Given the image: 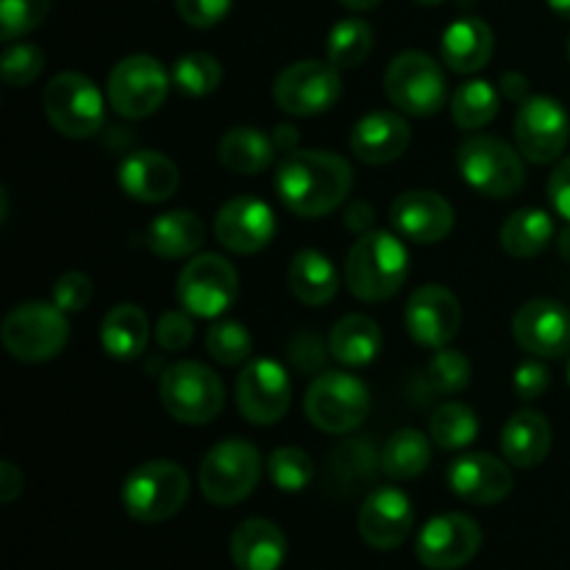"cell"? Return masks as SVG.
Listing matches in <instances>:
<instances>
[{
    "mask_svg": "<svg viewBox=\"0 0 570 570\" xmlns=\"http://www.w3.org/2000/svg\"><path fill=\"white\" fill-rule=\"evenodd\" d=\"M354 187L348 161L326 150H295L276 173L282 204L298 217H323L337 209Z\"/></svg>",
    "mask_w": 570,
    "mask_h": 570,
    "instance_id": "1",
    "label": "cell"
},
{
    "mask_svg": "<svg viewBox=\"0 0 570 570\" xmlns=\"http://www.w3.org/2000/svg\"><path fill=\"white\" fill-rule=\"evenodd\" d=\"M406 273H410V254L404 243L390 232L362 234L351 245L345 259V284L351 295L367 304L393 298L406 282Z\"/></svg>",
    "mask_w": 570,
    "mask_h": 570,
    "instance_id": "2",
    "label": "cell"
},
{
    "mask_svg": "<svg viewBox=\"0 0 570 570\" xmlns=\"http://www.w3.org/2000/svg\"><path fill=\"white\" fill-rule=\"evenodd\" d=\"M189 495V479L170 460L142 462L122 484V507L139 523H161L176 515Z\"/></svg>",
    "mask_w": 570,
    "mask_h": 570,
    "instance_id": "3",
    "label": "cell"
},
{
    "mask_svg": "<svg viewBox=\"0 0 570 570\" xmlns=\"http://www.w3.org/2000/svg\"><path fill=\"white\" fill-rule=\"evenodd\" d=\"M262 479V454L248 440H223L204 456L198 471L200 493L217 507L248 499Z\"/></svg>",
    "mask_w": 570,
    "mask_h": 570,
    "instance_id": "4",
    "label": "cell"
},
{
    "mask_svg": "<svg viewBox=\"0 0 570 570\" xmlns=\"http://www.w3.org/2000/svg\"><path fill=\"white\" fill-rule=\"evenodd\" d=\"M159 395L165 410L189 426L212 423L226 406L220 376L200 362H176L161 373Z\"/></svg>",
    "mask_w": 570,
    "mask_h": 570,
    "instance_id": "5",
    "label": "cell"
},
{
    "mask_svg": "<svg viewBox=\"0 0 570 570\" xmlns=\"http://www.w3.org/2000/svg\"><path fill=\"white\" fill-rule=\"evenodd\" d=\"M304 412L312 426L328 434H348L371 412V395L356 376L345 371H323L304 395Z\"/></svg>",
    "mask_w": 570,
    "mask_h": 570,
    "instance_id": "6",
    "label": "cell"
},
{
    "mask_svg": "<svg viewBox=\"0 0 570 570\" xmlns=\"http://www.w3.org/2000/svg\"><path fill=\"white\" fill-rule=\"evenodd\" d=\"M468 187L488 198H512L527 181L521 154L499 137H468L456 154Z\"/></svg>",
    "mask_w": 570,
    "mask_h": 570,
    "instance_id": "7",
    "label": "cell"
},
{
    "mask_svg": "<svg viewBox=\"0 0 570 570\" xmlns=\"http://www.w3.org/2000/svg\"><path fill=\"white\" fill-rule=\"evenodd\" d=\"M384 89L390 104L412 117L438 115L449 98L443 67L421 50H404L390 61L384 72Z\"/></svg>",
    "mask_w": 570,
    "mask_h": 570,
    "instance_id": "8",
    "label": "cell"
},
{
    "mask_svg": "<svg viewBox=\"0 0 570 570\" xmlns=\"http://www.w3.org/2000/svg\"><path fill=\"white\" fill-rule=\"evenodd\" d=\"M42 109L50 126L70 139H87L104 128V95L81 72H59L42 92Z\"/></svg>",
    "mask_w": 570,
    "mask_h": 570,
    "instance_id": "9",
    "label": "cell"
},
{
    "mask_svg": "<svg viewBox=\"0 0 570 570\" xmlns=\"http://www.w3.org/2000/svg\"><path fill=\"white\" fill-rule=\"evenodd\" d=\"M67 312L56 304H20L6 315L0 337H3L6 351L20 362H45L53 360L70 340V326H67Z\"/></svg>",
    "mask_w": 570,
    "mask_h": 570,
    "instance_id": "10",
    "label": "cell"
},
{
    "mask_svg": "<svg viewBox=\"0 0 570 570\" xmlns=\"http://www.w3.org/2000/svg\"><path fill=\"white\" fill-rule=\"evenodd\" d=\"M170 83L173 78L167 76L159 59L148 53H134L111 67L106 98L117 115L128 120H142L165 104Z\"/></svg>",
    "mask_w": 570,
    "mask_h": 570,
    "instance_id": "11",
    "label": "cell"
},
{
    "mask_svg": "<svg viewBox=\"0 0 570 570\" xmlns=\"http://www.w3.org/2000/svg\"><path fill=\"white\" fill-rule=\"evenodd\" d=\"M178 304L195 317H220L239 295V276L220 254H198L184 265L176 282Z\"/></svg>",
    "mask_w": 570,
    "mask_h": 570,
    "instance_id": "12",
    "label": "cell"
},
{
    "mask_svg": "<svg viewBox=\"0 0 570 570\" xmlns=\"http://www.w3.org/2000/svg\"><path fill=\"white\" fill-rule=\"evenodd\" d=\"M340 67L332 61L304 59L282 70V76L273 83V98L278 109L295 117H312L332 109L340 98Z\"/></svg>",
    "mask_w": 570,
    "mask_h": 570,
    "instance_id": "13",
    "label": "cell"
},
{
    "mask_svg": "<svg viewBox=\"0 0 570 570\" xmlns=\"http://www.w3.org/2000/svg\"><path fill=\"white\" fill-rule=\"evenodd\" d=\"M570 139V117L560 100L549 95H532L518 106L515 142L518 150L534 165H551L562 156Z\"/></svg>",
    "mask_w": 570,
    "mask_h": 570,
    "instance_id": "14",
    "label": "cell"
},
{
    "mask_svg": "<svg viewBox=\"0 0 570 570\" xmlns=\"http://www.w3.org/2000/svg\"><path fill=\"white\" fill-rule=\"evenodd\" d=\"M482 549V529L462 512L432 518L417 534V560L432 570H456L473 560Z\"/></svg>",
    "mask_w": 570,
    "mask_h": 570,
    "instance_id": "15",
    "label": "cell"
},
{
    "mask_svg": "<svg viewBox=\"0 0 570 570\" xmlns=\"http://www.w3.org/2000/svg\"><path fill=\"white\" fill-rule=\"evenodd\" d=\"M293 401V382L276 360H254L237 379V406L256 426L278 423Z\"/></svg>",
    "mask_w": 570,
    "mask_h": 570,
    "instance_id": "16",
    "label": "cell"
},
{
    "mask_svg": "<svg viewBox=\"0 0 570 570\" xmlns=\"http://www.w3.org/2000/svg\"><path fill=\"white\" fill-rule=\"evenodd\" d=\"M410 337L426 348H445L460 334L462 306L451 289L440 284H423L410 295L404 309Z\"/></svg>",
    "mask_w": 570,
    "mask_h": 570,
    "instance_id": "17",
    "label": "cell"
},
{
    "mask_svg": "<svg viewBox=\"0 0 570 570\" xmlns=\"http://www.w3.org/2000/svg\"><path fill=\"white\" fill-rule=\"evenodd\" d=\"M512 337L532 356H566L570 354V309L549 298L529 301L512 317Z\"/></svg>",
    "mask_w": 570,
    "mask_h": 570,
    "instance_id": "18",
    "label": "cell"
},
{
    "mask_svg": "<svg viewBox=\"0 0 570 570\" xmlns=\"http://www.w3.org/2000/svg\"><path fill=\"white\" fill-rule=\"evenodd\" d=\"M276 234V217L265 200L239 195L220 206L215 217V237L232 254H259Z\"/></svg>",
    "mask_w": 570,
    "mask_h": 570,
    "instance_id": "19",
    "label": "cell"
},
{
    "mask_svg": "<svg viewBox=\"0 0 570 570\" xmlns=\"http://www.w3.org/2000/svg\"><path fill=\"white\" fill-rule=\"evenodd\" d=\"M360 534L371 549L393 551L410 538L415 510L404 490L379 488L365 499L360 510Z\"/></svg>",
    "mask_w": 570,
    "mask_h": 570,
    "instance_id": "20",
    "label": "cell"
},
{
    "mask_svg": "<svg viewBox=\"0 0 570 570\" xmlns=\"http://www.w3.org/2000/svg\"><path fill=\"white\" fill-rule=\"evenodd\" d=\"M390 223L404 239L421 245H434L445 239L454 228V206L438 193L412 189L399 195L390 206Z\"/></svg>",
    "mask_w": 570,
    "mask_h": 570,
    "instance_id": "21",
    "label": "cell"
},
{
    "mask_svg": "<svg viewBox=\"0 0 570 570\" xmlns=\"http://www.w3.org/2000/svg\"><path fill=\"white\" fill-rule=\"evenodd\" d=\"M449 484L462 501L471 504H499L515 488L507 462L493 454H465L451 462Z\"/></svg>",
    "mask_w": 570,
    "mask_h": 570,
    "instance_id": "22",
    "label": "cell"
},
{
    "mask_svg": "<svg viewBox=\"0 0 570 570\" xmlns=\"http://www.w3.org/2000/svg\"><path fill=\"white\" fill-rule=\"evenodd\" d=\"M410 122L395 111H371L351 131V150L365 165H390L410 148Z\"/></svg>",
    "mask_w": 570,
    "mask_h": 570,
    "instance_id": "23",
    "label": "cell"
},
{
    "mask_svg": "<svg viewBox=\"0 0 570 570\" xmlns=\"http://www.w3.org/2000/svg\"><path fill=\"white\" fill-rule=\"evenodd\" d=\"M181 184L176 161L156 150H137L120 167V187L139 204H161L173 198Z\"/></svg>",
    "mask_w": 570,
    "mask_h": 570,
    "instance_id": "24",
    "label": "cell"
},
{
    "mask_svg": "<svg viewBox=\"0 0 570 570\" xmlns=\"http://www.w3.org/2000/svg\"><path fill=\"white\" fill-rule=\"evenodd\" d=\"M232 560L239 570H278L287 560V538L267 518H248L232 534Z\"/></svg>",
    "mask_w": 570,
    "mask_h": 570,
    "instance_id": "25",
    "label": "cell"
},
{
    "mask_svg": "<svg viewBox=\"0 0 570 570\" xmlns=\"http://www.w3.org/2000/svg\"><path fill=\"white\" fill-rule=\"evenodd\" d=\"M440 53L445 67L460 76L482 70L493 56V31L479 17H460L443 31Z\"/></svg>",
    "mask_w": 570,
    "mask_h": 570,
    "instance_id": "26",
    "label": "cell"
},
{
    "mask_svg": "<svg viewBox=\"0 0 570 570\" xmlns=\"http://www.w3.org/2000/svg\"><path fill=\"white\" fill-rule=\"evenodd\" d=\"M501 451L515 468L540 465L551 451L549 421L534 410L515 412L501 432Z\"/></svg>",
    "mask_w": 570,
    "mask_h": 570,
    "instance_id": "27",
    "label": "cell"
},
{
    "mask_svg": "<svg viewBox=\"0 0 570 570\" xmlns=\"http://www.w3.org/2000/svg\"><path fill=\"white\" fill-rule=\"evenodd\" d=\"M287 284L289 293L306 306H326L328 301L337 295L340 287V276L337 267L332 265L326 254L321 250H298L289 262L287 271Z\"/></svg>",
    "mask_w": 570,
    "mask_h": 570,
    "instance_id": "28",
    "label": "cell"
},
{
    "mask_svg": "<svg viewBox=\"0 0 570 570\" xmlns=\"http://www.w3.org/2000/svg\"><path fill=\"white\" fill-rule=\"evenodd\" d=\"M204 220L187 209L159 215L148 226V234H145L148 248L156 256H161V259H184V256H193L204 245Z\"/></svg>",
    "mask_w": 570,
    "mask_h": 570,
    "instance_id": "29",
    "label": "cell"
},
{
    "mask_svg": "<svg viewBox=\"0 0 570 570\" xmlns=\"http://www.w3.org/2000/svg\"><path fill=\"white\" fill-rule=\"evenodd\" d=\"M150 340L148 315L137 304H117L100 323V345L115 360H137Z\"/></svg>",
    "mask_w": 570,
    "mask_h": 570,
    "instance_id": "30",
    "label": "cell"
},
{
    "mask_svg": "<svg viewBox=\"0 0 570 570\" xmlns=\"http://www.w3.org/2000/svg\"><path fill=\"white\" fill-rule=\"evenodd\" d=\"M382 351V332L367 315H345L328 332V354L348 367L371 365Z\"/></svg>",
    "mask_w": 570,
    "mask_h": 570,
    "instance_id": "31",
    "label": "cell"
},
{
    "mask_svg": "<svg viewBox=\"0 0 570 570\" xmlns=\"http://www.w3.org/2000/svg\"><path fill=\"white\" fill-rule=\"evenodd\" d=\"M276 156V145L273 137L254 126H237L232 131L223 134L220 139V161L232 173L239 176H256V173L267 170Z\"/></svg>",
    "mask_w": 570,
    "mask_h": 570,
    "instance_id": "32",
    "label": "cell"
},
{
    "mask_svg": "<svg viewBox=\"0 0 570 570\" xmlns=\"http://www.w3.org/2000/svg\"><path fill=\"white\" fill-rule=\"evenodd\" d=\"M554 239V220L543 209H518L501 226V245L515 259H532L543 254Z\"/></svg>",
    "mask_w": 570,
    "mask_h": 570,
    "instance_id": "33",
    "label": "cell"
},
{
    "mask_svg": "<svg viewBox=\"0 0 570 570\" xmlns=\"http://www.w3.org/2000/svg\"><path fill=\"white\" fill-rule=\"evenodd\" d=\"M429 460H432V445H429V438L417 429H401L393 438L384 443L382 456V471L387 473L390 479H415L421 476L429 468Z\"/></svg>",
    "mask_w": 570,
    "mask_h": 570,
    "instance_id": "34",
    "label": "cell"
},
{
    "mask_svg": "<svg viewBox=\"0 0 570 570\" xmlns=\"http://www.w3.org/2000/svg\"><path fill=\"white\" fill-rule=\"evenodd\" d=\"M499 89L490 81L473 78V81L462 83L454 98H451V117L465 131H476V128H484L499 115Z\"/></svg>",
    "mask_w": 570,
    "mask_h": 570,
    "instance_id": "35",
    "label": "cell"
},
{
    "mask_svg": "<svg viewBox=\"0 0 570 570\" xmlns=\"http://www.w3.org/2000/svg\"><path fill=\"white\" fill-rule=\"evenodd\" d=\"M373 50V28L365 20H340L337 26H332L326 42V56L334 67L340 70H351V67H360L362 61L371 56Z\"/></svg>",
    "mask_w": 570,
    "mask_h": 570,
    "instance_id": "36",
    "label": "cell"
},
{
    "mask_svg": "<svg viewBox=\"0 0 570 570\" xmlns=\"http://www.w3.org/2000/svg\"><path fill=\"white\" fill-rule=\"evenodd\" d=\"M429 434L445 451L465 449V445H471L479 438V417L468 404L449 401V404H443L432 415Z\"/></svg>",
    "mask_w": 570,
    "mask_h": 570,
    "instance_id": "37",
    "label": "cell"
},
{
    "mask_svg": "<svg viewBox=\"0 0 570 570\" xmlns=\"http://www.w3.org/2000/svg\"><path fill=\"white\" fill-rule=\"evenodd\" d=\"M173 83L189 98H206L223 81V67L209 53H187L173 65Z\"/></svg>",
    "mask_w": 570,
    "mask_h": 570,
    "instance_id": "38",
    "label": "cell"
},
{
    "mask_svg": "<svg viewBox=\"0 0 570 570\" xmlns=\"http://www.w3.org/2000/svg\"><path fill=\"white\" fill-rule=\"evenodd\" d=\"M267 473H271V482L276 484L284 493H298L315 476V465H312V456L306 451L295 449V445H282L271 454L267 460Z\"/></svg>",
    "mask_w": 570,
    "mask_h": 570,
    "instance_id": "39",
    "label": "cell"
},
{
    "mask_svg": "<svg viewBox=\"0 0 570 570\" xmlns=\"http://www.w3.org/2000/svg\"><path fill=\"white\" fill-rule=\"evenodd\" d=\"M250 348H254V340H250L248 328L237 321H220L206 332V351L212 354V360L226 367L243 365L250 356Z\"/></svg>",
    "mask_w": 570,
    "mask_h": 570,
    "instance_id": "40",
    "label": "cell"
},
{
    "mask_svg": "<svg viewBox=\"0 0 570 570\" xmlns=\"http://www.w3.org/2000/svg\"><path fill=\"white\" fill-rule=\"evenodd\" d=\"M426 382L432 384L434 393H462L471 384V360L462 351L438 348L426 367Z\"/></svg>",
    "mask_w": 570,
    "mask_h": 570,
    "instance_id": "41",
    "label": "cell"
},
{
    "mask_svg": "<svg viewBox=\"0 0 570 570\" xmlns=\"http://www.w3.org/2000/svg\"><path fill=\"white\" fill-rule=\"evenodd\" d=\"M50 0H0V37L14 42L48 17Z\"/></svg>",
    "mask_w": 570,
    "mask_h": 570,
    "instance_id": "42",
    "label": "cell"
},
{
    "mask_svg": "<svg viewBox=\"0 0 570 570\" xmlns=\"http://www.w3.org/2000/svg\"><path fill=\"white\" fill-rule=\"evenodd\" d=\"M0 70H3V81L9 87H28L45 70V53L37 45H11L0 59Z\"/></svg>",
    "mask_w": 570,
    "mask_h": 570,
    "instance_id": "43",
    "label": "cell"
},
{
    "mask_svg": "<svg viewBox=\"0 0 570 570\" xmlns=\"http://www.w3.org/2000/svg\"><path fill=\"white\" fill-rule=\"evenodd\" d=\"M89 301H92V278L83 276V273L70 271L53 284V304L67 315L81 312Z\"/></svg>",
    "mask_w": 570,
    "mask_h": 570,
    "instance_id": "44",
    "label": "cell"
},
{
    "mask_svg": "<svg viewBox=\"0 0 570 570\" xmlns=\"http://www.w3.org/2000/svg\"><path fill=\"white\" fill-rule=\"evenodd\" d=\"M195 337V326L187 309H170L156 323V343L165 351H184Z\"/></svg>",
    "mask_w": 570,
    "mask_h": 570,
    "instance_id": "45",
    "label": "cell"
},
{
    "mask_svg": "<svg viewBox=\"0 0 570 570\" xmlns=\"http://www.w3.org/2000/svg\"><path fill=\"white\" fill-rule=\"evenodd\" d=\"M232 3L234 0H176V9L193 28H212L226 20Z\"/></svg>",
    "mask_w": 570,
    "mask_h": 570,
    "instance_id": "46",
    "label": "cell"
},
{
    "mask_svg": "<svg viewBox=\"0 0 570 570\" xmlns=\"http://www.w3.org/2000/svg\"><path fill=\"white\" fill-rule=\"evenodd\" d=\"M326 351L323 348L321 340L309 332H301L298 337L289 343V360L298 371L304 373H321L323 371V362H326Z\"/></svg>",
    "mask_w": 570,
    "mask_h": 570,
    "instance_id": "47",
    "label": "cell"
},
{
    "mask_svg": "<svg viewBox=\"0 0 570 570\" xmlns=\"http://www.w3.org/2000/svg\"><path fill=\"white\" fill-rule=\"evenodd\" d=\"M549 382H551L549 367L540 365V362H523V365L518 367L515 379H512L518 399H523V401L540 399V395L549 390Z\"/></svg>",
    "mask_w": 570,
    "mask_h": 570,
    "instance_id": "48",
    "label": "cell"
},
{
    "mask_svg": "<svg viewBox=\"0 0 570 570\" xmlns=\"http://www.w3.org/2000/svg\"><path fill=\"white\" fill-rule=\"evenodd\" d=\"M549 198L551 206L557 209V215L566 217L570 223V156L557 165V170L549 178Z\"/></svg>",
    "mask_w": 570,
    "mask_h": 570,
    "instance_id": "49",
    "label": "cell"
},
{
    "mask_svg": "<svg viewBox=\"0 0 570 570\" xmlns=\"http://www.w3.org/2000/svg\"><path fill=\"white\" fill-rule=\"evenodd\" d=\"M22 488H26L22 471L14 462L6 460L3 465H0V501H3V504H11V501L22 493Z\"/></svg>",
    "mask_w": 570,
    "mask_h": 570,
    "instance_id": "50",
    "label": "cell"
},
{
    "mask_svg": "<svg viewBox=\"0 0 570 570\" xmlns=\"http://www.w3.org/2000/svg\"><path fill=\"white\" fill-rule=\"evenodd\" d=\"M345 226L351 228V232H356L362 237V234H367L373 228V209L365 204V200H354V204L348 206V212H345Z\"/></svg>",
    "mask_w": 570,
    "mask_h": 570,
    "instance_id": "51",
    "label": "cell"
},
{
    "mask_svg": "<svg viewBox=\"0 0 570 570\" xmlns=\"http://www.w3.org/2000/svg\"><path fill=\"white\" fill-rule=\"evenodd\" d=\"M501 89H504V95L510 100H515V104H527L532 95H529V81L523 72H504V78H501Z\"/></svg>",
    "mask_w": 570,
    "mask_h": 570,
    "instance_id": "52",
    "label": "cell"
},
{
    "mask_svg": "<svg viewBox=\"0 0 570 570\" xmlns=\"http://www.w3.org/2000/svg\"><path fill=\"white\" fill-rule=\"evenodd\" d=\"M271 137H273V145H276V150H282L284 156H289L298 150L301 134L295 131V126H276V131H273Z\"/></svg>",
    "mask_w": 570,
    "mask_h": 570,
    "instance_id": "53",
    "label": "cell"
},
{
    "mask_svg": "<svg viewBox=\"0 0 570 570\" xmlns=\"http://www.w3.org/2000/svg\"><path fill=\"white\" fill-rule=\"evenodd\" d=\"M340 3L351 11H371V9H376L382 0H340Z\"/></svg>",
    "mask_w": 570,
    "mask_h": 570,
    "instance_id": "54",
    "label": "cell"
},
{
    "mask_svg": "<svg viewBox=\"0 0 570 570\" xmlns=\"http://www.w3.org/2000/svg\"><path fill=\"white\" fill-rule=\"evenodd\" d=\"M557 248H560L562 259H568V262H570V223H568L566 228H562L560 237H557Z\"/></svg>",
    "mask_w": 570,
    "mask_h": 570,
    "instance_id": "55",
    "label": "cell"
},
{
    "mask_svg": "<svg viewBox=\"0 0 570 570\" xmlns=\"http://www.w3.org/2000/svg\"><path fill=\"white\" fill-rule=\"evenodd\" d=\"M549 6H551V11H557V14L570 20V0H549Z\"/></svg>",
    "mask_w": 570,
    "mask_h": 570,
    "instance_id": "56",
    "label": "cell"
},
{
    "mask_svg": "<svg viewBox=\"0 0 570 570\" xmlns=\"http://www.w3.org/2000/svg\"><path fill=\"white\" fill-rule=\"evenodd\" d=\"M415 3H421V6H438V3H443V0H415Z\"/></svg>",
    "mask_w": 570,
    "mask_h": 570,
    "instance_id": "57",
    "label": "cell"
},
{
    "mask_svg": "<svg viewBox=\"0 0 570 570\" xmlns=\"http://www.w3.org/2000/svg\"><path fill=\"white\" fill-rule=\"evenodd\" d=\"M568 382H570V362H568Z\"/></svg>",
    "mask_w": 570,
    "mask_h": 570,
    "instance_id": "58",
    "label": "cell"
},
{
    "mask_svg": "<svg viewBox=\"0 0 570 570\" xmlns=\"http://www.w3.org/2000/svg\"><path fill=\"white\" fill-rule=\"evenodd\" d=\"M568 53H570V45H568Z\"/></svg>",
    "mask_w": 570,
    "mask_h": 570,
    "instance_id": "59",
    "label": "cell"
}]
</instances>
